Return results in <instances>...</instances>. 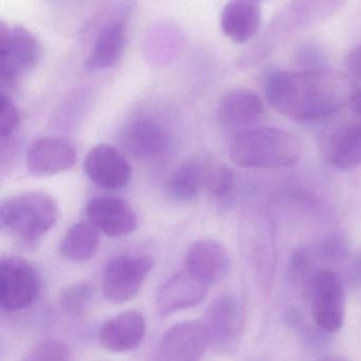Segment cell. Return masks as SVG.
I'll list each match as a JSON object with an SVG mask.
<instances>
[{"instance_id":"obj_1","label":"cell","mask_w":361,"mask_h":361,"mask_svg":"<svg viewBox=\"0 0 361 361\" xmlns=\"http://www.w3.org/2000/svg\"><path fill=\"white\" fill-rule=\"evenodd\" d=\"M265 90L268 102L279 113L299 121H316L348 106L356 88L345 75L310 69L274 73Z\"/></svg>"},{"instance_id":"obj_2","label":"cell","mask_w":361,"mask_h":361,"mask_svg":"<svg viewBox=\"0 0 361 361\" xmlns=\"http://www.w3.org/2000/svg\"><path fill=\"white\" fill-rule=\"evenodd\" d=\"M301 153V142L295 135L274 128L240 132L229 147L231 161L247 169L286 168L295 164Z\"/></svg>"},{"instance_id":"obj_3","label":"cell","mask_w":361,"mask_h":361,"mask_svg":"<svg viewBox=\"0 0 361 361\" xmlns=\"http://www.w3.org/2000/svg\"><path fill=\"white\" fill-rule=\"evenodd\" d=\"M59 214L54 197L43 192H25L1 204L0 226L20 244L35 248L56 226Z\"/></svg>"},{"instance_id":"obj_4","label":"cell","mask_w":361,"mask_h":361,"mask_svg":"<svg viewBox=\"0 0 361 361\" xmlns=\"http://www.w3.org/2000/svg\"><path fill=\"white\" fill-rule=\"evenodd\" d=\"M42 48L37 37L23 26L0 25V77L3 86H12L37 67Z\"/></svg>"},{"instance_id":"obj_5","label":"cell","mask_w":361,"mask_h":361,"mask_svg":"<svg viewBox=\"0 0 361 361\" xmlns=\"http://www.w3.org/2000/svg\"><path fill=\"white\" fill-rule=\"evenodd\" d=\"M39 293V276L32 264L23 257H4L0 262V304L7 312L30 306Z\"/></svg>"},{"instance_id":"obj_6","label":"cell","mask_w":361,"mask_h":361,"mask_svg":"<svg viewBox=\"0 0 361 361\" xmlns=\"http://www.w3.org/2000/svg\"><path fill=\"white\" fill-rule=\"evenodd\" d=\"M310 310L317 326L334 333L341 329L345 314V293L341 279L331 270L314 274L310 285Z\"/></svg>"},{"instance_id":"obj_7","label":"cell","mask_w":361,"mask_h":361,"mask_svg":"<svg viewBox=\"0 0 361 361\" xmlns=\"http://www.w3.org/2000/svg\"><path fill=\"white\" fill-rule=\"evenodd\" d=\"M154 268L149 257L120 255L109 262L103 276V291L113 303H126L142 288L145 279Z\"/></svg>"},{"instance_id":"obj_8","label":"cell","mask_w":361,"mask_h":361,"mask_svg":"<svg viewBox=\"0 0 361 361\" xmlns=\"http://www.w3.org/2000/svg\"><path fill=\"white\" fill-rule=\"evenodd\" d=\"M244 308L233 295H225L209 305L202 322L216 352H230L240 341L244 329Z\"/></svg>"},{"instance_id":"obj_9","label":"cell","mask_w":361,"mask_h":361,"mask_svg":"<svg viewBox=\"0 0 361 361\" xmlns=\"http://www.w3.org/2000/svg\"><path fill=\"white\" fill-rule=\"evenodd\" d=\"M210 346L202 321H185L171 327L160 341L155 361H200Z\"/></svg>"},{"instance_id":"obj_10","label":"cell","mask_w":361,"mask_h":361,"mask_svg":"<svg viewBox=\"0 0 361 361\" xmlns=\"http://www.w3.org/2000/svg\"><path fill=\"white\" fill-rule=\"evenodd\" d=\"M87 176L105 190H119L132 178V166L116 147L99 145L88 152L84 161Z\"/></svg>"},{"instance_id":"obj_11","label":"cell","mask_w":361,"mask_h":361,"mask_svg":"<svg viewBox=\"0 0 361 361\" xmlns=\"http://www.w3.org/2000/svg\"><path fill=\"white\" fill-rule=\"evenodd\" d=\"M88 221L107 236L119 238L136 230L137 216L132 207L117 197L101 196L86 207Z\"/></svg>"},{"instance_id":"obj_12","label":"cell","mask_w":361,"mask_h":361,"mask_svg":"<svg viewBox=\"0 0 361 361\" xmlns=\"http://www.w3.org/2000/svg\"><path fill=\"white\" fill-rule=\"evenodd\" d=\"M77 154L71 143L45 137L33 141L27 154L29 172L35 176H51L67 172L75 166Z\"/></svg>"},{"instance_id":"obj_13","label":"cell","mask_w":361,"mask_h":361,"mask_svg":"<svg viewBox=\"0 0 361 361\" xmlns=\"http://www.w3.org/2000/svg\"><path fill=\"white\" fill-rule=\"evenodd\" d=\"M210 285L188 271L177 272L171 276L157 295L160 314H170L200 304L208 295Z\"/></svg>"},{"instance_id":"obj_14","label":"cell","mask_w":361,"mask_h":361,"mask_svg":"<svg viewBox=\"0 0 361 361\" xmlns=\"http://www.w3.org/2000/svg\"><path fill=\"white\" fill-rule=\"evenodd\" d=\"M147 331L145 317L138 310L121 312L102 325L99 341L109 352L123 353L140 344Z\"/></svg>"},{"instance_id":"obj_15","label":"cell","mask_w":361,"mask_h":361,"mask_svg":"<svg viewBox=\"0 0 361 361\" xmlns=\"http://www.w3.org/2000/svg\"><path fill=\"white\" fill-rule=\"evenodd\" d=\"M231 267L229 253L216 240L194 243L187 255V270L208 285L223 280Z\"/></svg>"},{"instance_id":"obj_16","label":"cell","mask_w":361,"mask_h":361,"mask_svg":"<svg viewBox=\"0 0 361 361\" xmlns=\"http://www.w3.org/2000/svg\"><path fill=\"white\" fill-rule=\"evenodd\" d=\"M122 145L133 157L149 159L159 156L168 145L166 132L157 122L138 119L130 122L122 133Z\"/></svg>"},{"instance_id":"obj_17","label":"cell","mask_w":361,"mask_h":361,"mask_svg":"<svg viewBox=\"0 0 361 361\" xmlns=\"http://www.w3.org/2000/svg\"><path fill=\"white\" fill-rule=\"evenodd\" d=\"M261 22V7L255 1H230L221 12V30L234 43L250 41L259 31Z\"/></svg>"},{"instance_id":"obj_18","label":"cell","mask_w":361,"mask_h":361,"mask_svg":"<svg viewBox=\"0 0 361 361\" xmlns=\"http://www.w3.org/2000/svg\"><path fill=\"white\" fill-rule=\"evenodd\" d=\"M263 114L262 99L255 92L244 88L227 92L219 102V120L230 128L248 126L259 120Z\"/></svg>"},{"instance_id":"obj_19","label":"cell","mask_w":361,"mask_h":361,"mask_svg":"<svg viewBox=\"0 0 361 361\" xmlns=\"http://www.w3.org/2000/svg\"><path fill=\"white\" fill-rule=\"evenodd\" d=\"M126 29L123 23L111 22L101 30L86 62L88 71H100L115 66L123 56Z\"/></svg>"},{"instance_id":"obj_20","label":"cell","mask_w":361,"mask_h":361,"mask_svg":"<svg viewBox=\"0 0 361 361\" xmlns=\"http://www.w3.org/2000/svg\"><path fill=\"white\" fill-rule=\"evenodd\" d=\"M325 157L337 169H350L361 164V123L340 126L326 143Z\"/></svg>"},{"instance_id":"obj_21","label":"cell","mask_w":361,"mask_h":361,"mask_svg":"<svg viewBox=\"0 0 361 361\" xmlns=\"http://www.w3.org/2000/svg\"><path fill=\"white\" fill-rule=\"evenodd\" d=\"M210 160L194 158L181 164L169 183V194L179 202H191L206 188Z\"/></svg>"},{"instance_id":"obj_22","label":"cell","mask_w":361,"mask_h":361,"mask_svg":"<svg viewBox=\"0 0 361 361\" xmlns=\"http://www.w3.org/2000/svg\"><path fill=\"white\" fill-rule=\"evenodd\" d=\"M99 245V230L90 221H80L65 234L61 242L60 252L65 259L80 263L94 257Z\"/></svg>"},{"instance_id":"obj_23","label":"cell","mask_w":361,"mask_h":361,"mask_svg":"<svg viewBox=\"0 0 361 361\" xmlns=\"http://www.w3.org/2000/svg\"><path fill=\"white\" fill-rule=\"evenodd\" d=\"M235 176L231 169L210 160L204 191L219 204H228L233 197Z\"/></svg>"},{"instance_id":"obj_24","label":"cell","mask_w":361,"mask_h":361,"mask_svg":"<svg viewBox=\"0 0 361 361\" xmlns=\"http://www.w3.org/2000/svg\"><path fill=\"white\" fill-rule=\"evenodd\" d=\"M94 297V288L87 282L67 285L59 293V306L67 316L79 317L85 312Z\"/></svg>"},{"instance_id":"obj_25","label":"cell","mask_w":361,"mask_h":361,"mask_svg":"<svg viewBox=\"0 0 361 361\" xmlns=\"http://www.w3.org/2000/svg\"><path fill=\"white\" fill-rule=\"evenodd\" d=\"M23 361H71V350L60 340H44L35 345Z\"/></svg>"},{"instance_id":"obj_26","label":"cell","mask_w":361,"mask_h":361,"mask_svg":"<svg viewBox=\"0 0 361 361\" xmlns=\"http://www.w3.org/2000/svg\"><path fill=\"white\" fill-rule=\"evenodd\" d=\"M20 116L18 107L6 92L0 94V138L5 141L20 126Z\"/></svg>"},{"instance_id":"obj_27","label":"cell","mask_w":361,"mask_h":361,"mask_svg":"<svg viewBox=\"0 0 361 361\" xmlns=\"http://www.w3.org/2000/svg\"><path fill=\"white\" fill-rule=\"evenodd\" d=\"M345 65L350 75L361 82V45L350 50L346 56Z\"/></svg>"},{"instance_id":"obj_28","label":"cell","mask_w":361,"mask_h":361,"mask_svg":"<svg viewBox=\"0 0 361 361\" xmlns=\"http://www.w3.org/2000/svg\"><path fill=\"white\" fill-rule=\"evenodd\" d=\"M348 106L352 109L353 113H354L357 117L361 118V88L360 90H355L352 98H350Z\"/></svg>"}]
</instances>
